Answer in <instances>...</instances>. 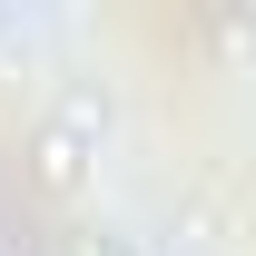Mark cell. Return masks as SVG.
Returning <instances> with one entry per match:
<instances>
[{
    "label": "cell",
    "instance_id": "1",
    "mask_svg": "<svg viewBox=\"0 0 256 256\" xmlns=\"http://www.w3.org/2000/svg\"><path fill=\"white\" fill-rule=\"evenodd\" d=\"M108 128H118V98L98 89V79H60V98L40 108L30 128V158H40V188H89L98 158H108Z\"/></svg>",
    "mask_w": 256,
    "mask_h": 256
},
{
    "label": "cell",
    "instance_id": "2",
    "mask_svg": "<svg viewBox=\"0 0 256 256\" xmlns=\"http://www.w3.org/2000/svg\"><path fill=\"white\" fill-rule=\"evenodd\" d=\"M79 256H128V236H79Z\"/></svg>",
    "mask_w": 256,
    "mask_h": 256
}]
</instances>
